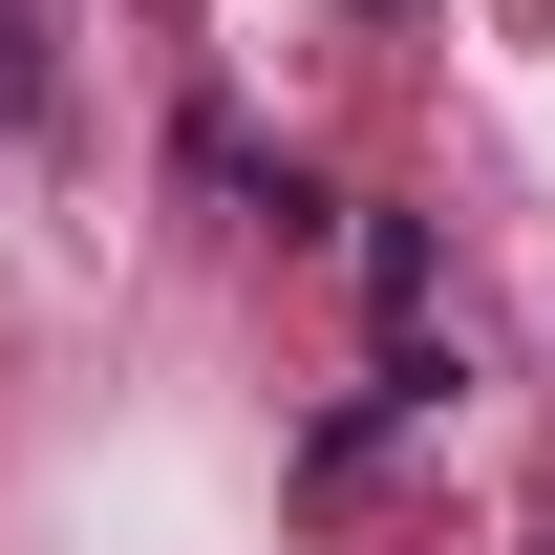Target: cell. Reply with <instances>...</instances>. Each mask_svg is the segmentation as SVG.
I'll return each instance as SVG.
<instances>
[{
    "instance_id": "6da1fadb",
    "label": "cell",
    "mask_w": 555,
    "mask_h": 555,
    "mask_svg": "<svg viewBox=\"0 0 555 555\" xmlns=\"http://www.w3.org/2000/svg\"><path fill=\"white\" fill-rule=\"evenodd\" d=\"M0 129H43V22L0 0Z\"/></svg>"
}]
</instances>
